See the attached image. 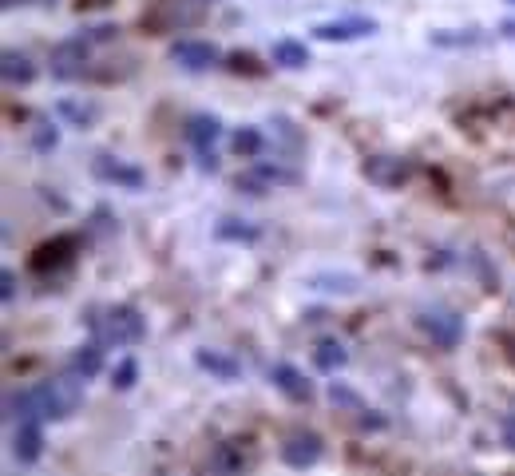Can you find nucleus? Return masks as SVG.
<instances>
[{
    "mask_svg": "<svg viewBox=\"0 0 515 476\" xmlns=\"http://www.w3.org/2000/svg\"><path fill=\"white\" fill-rule=\"evenodd\" d=\"M84 385L88 377L84 373H60V377H48L36 385V405H40V417L44 421H68L80 413L84 405Z\"/></svg>",
    "mask_w": 515,
    "mask_h": 476,
    "instance_id": "1",
    "label": "nucleus"
},
{
    "mask_svg": "<svg viewBox=\"0 0 515 476\" xmlns=\"http://www.w3.org/2000/svg\"><path fill=\"white\" fill-rule=\"evenodd\" d=\"M203 16H206V0H155V8L143 12V28L151 36H163V32L195 28Z\"/></svg>",
    "mask_w": 515,
    "mask_h": 476,
    "instance_id": "2",
    "label": "nucleus"
},
{
    "mask_svg": "<svg viewBox=\"0 0 515 476\" xmlns=\"http://www.w3.org/2000/svg\"><path fill=\"white\" fill-rule=\"evenodd\" d=\"M88 56H92V40H88V32L60 40V44L52 48V60H48V68H52V80H60V84H72V80H80V76L88 72Z\"/></svg>",
    "mask_w": 515,
    "mask_h": 476,
    "instance_id": "3",
    "label": "nucleus"
},
{
    "mask_svg": "<svg viewBox=\"0 0 515 476\" xmlns=\"http://www.w3.org/2000/svg\"><path fill=\"white\" fill-rule=\"evenodd\" d=\"M103 338L115 346H139L147 338V322L135 306H111L103 314Z\"/></svg>",
    "mask_w": 515,
    "mask_h": 476,
    "instance_id": "4",
    "label": "nucleus"
},
{
    "mask_svg": "<svg viewBox=\"0 0 515 476\" xmlns=\"http://www.w3.org/2000/svg\"><path fill=\"white\" fill-rule=\"evenodd\" d=\"M416 326L440 346V350H456L460 346V338H464V318L460 314H452V310H444V306H432V310H420L416 314Z\"/></svg>",
    "mask_w": 515,
    "mask_h": 476,
    "instance_id": "5",
    "label": "nucleus"
},
{
    "mask_svg": "<svg viewBox=\"0 0 515 476\" xmlns=\"http://www.w3.org/2000/svg\"><path fill=\"white\" fill-rule=\"evenodd\" d=\"M92 175L107 187H119V191H143L147 187V171L127 163V159H115V155H100L92 163Z\"/></svg>",
    "mask_w": 515,
    "mask_h": 476,
    "instance_id": "6",
    "label": "nucleus"
},
{
    "mask_svg": "<svg viewBox=\"0 0 515 476\" xmlns=\"http://www.w3.org/2000/svg\"><path fill=\"white\" fill-rule=\"evenodd\" d=\"M365 179H369L373 187H385V191L405 187L412 179V159H405V155H373V159L365 163Z\"/></svg>",
    "mask_w": 515,
    "mask_h": 476,
    "instance_id": "7",
    "label": "nucleus"
},
{
    "mask_svg": "<svg viewBox=\"0 0 515 476\" xmlns=\"http://www.w3.org/2000/svg\"><path fill=\"white\" fill-rule=\"evenodd\" d=\"M282 465H290V469H313L317 461H321V453H325V445H321V437L317 433H309V429H298V433H290L286 441H282Z\"/></svg>",
    "mask_w": 515,
    "mask_h": 476,
    "instance_id": "8",
    "label": "nucleus"
},
{
    "mask_svg": "<svg viewBox=\"0 0 515 476\" xmlns=\"http://www.w3.org/2000/svg\"><path fill=\"white\" fill-rule=\"evenodd\" d=\"M76 246H80V242L72 235H56V238H48V242H40V246L32 250V258H28L32 274H52V270L68 266V262L76 258Z\"/></svg>",
    "mask_w": 515,
    "mask_h": 476,
    "instance_id": "9",
    "label": "nucleus"
},
{
    "mask_svg": "<svg viewBox=\"0 0 515 476\" xmlns=\"http://www.w3.org/2000/svg\"><path fill=\"white\" fill-rule=\"evenodd\" d=\"M171 64H179L183 72H210L218 60H222V52H218V44H210V40H179V44H171Z\"/></svg>",
    "mask_w": 515,
    "mask_h": 476,
    "instance_id": "10",
    "label": "nucleus"
},
{
    "mask_svg": "<svg viewBox=\"0 0 515 476\" xmlns=\"http://www.w3.org/2000/svg\"><path fill=\"white\" fill-rule=\"evenodd\" d=\"M377 32V20L373 16H341V20H325L313 28L317 40L325 44H349V40H361V36H373Z\"/></svg>",
    "mask_w": 515,
    "mask_h": 476,
    "instance_id": "11",
    "label": "nucleus"
},
{
    "mask_svg": "<svg viewBox=\"0 0 515 476\" xmlns=\"http://www.w3.org/2000/svg\"><path fill=\"white\" fill-rule=\"evenodd\" d=\"M40 453H44V429H40L36 417H28V421H20L16 433H12V457H16L20 465H36Z\"/></svg>",
    "mask_w": 515,
    "mask_h": 476,
    "instance_id": "12",
    "label": "nucleus"
},
{
    "mask_svg": "<svg viewBox=\"0 0 515 476\" xmlns=\"http://www.w3.org/2000/svg\"><path fill=\"white\" fill-rule=\"evenodd\" d=\"M246 445L250 441H222L210 453V473H242V469H254V453Z\"/></svg>",
    "mask_w": 515,
    "mask_h": 476,
    "instance_id": "13",
    "label": "nucleus"
},
{
    "mask_svg": "<svg viewBox=\"0 0 515 476\" xmlns=\"http://www.w3.org/2000/svg\"><path fill=\"white\" fill-rule=\"evenodd\" d=\"M270 381H274V389H282L290 401H313V385L306 381V373L302 369H294L290 361H278L274 369H270Z\"/></svg>",
    "mask_w": 515,
    "mask_h": 476,
    "instance_id": "14",
    "label": "nucleus"
},
{
    "mask_svg": "<svg viewBox=\"0 0 515 476\" xmlns=\"http://www.w3.org/2000/svg\"><path fill=\"white\" fill-rule=\"evenodd\" d=\"M0 76H4L8 88H28V84L36 80V64H32L24 52L4 48V52H0Z\"/></svg>",
    "mask_w": 515,
    "mask_h": 476,
    "instance_id": "15",
    "label": "nucleus"
},
{
    "mask_svg": "<svg viewBox=\"0 0 515 476\" xmlns=\"http://www.w3.org/2000/svg\"><path fill=\"white\" fill-rule=\"evenodd\" d=\"M195 365L206 369L210 377H218V381H238L242 377V365L222 350H195Z\"/></svg>",
    "mask_w": 515,
    "mask_h": 476,
    "instance_id": "16",
    "label": "nucleus"
},
{
    "mask_svg": "<svg viewBox=\"0 0 515 476\" xmlns=\"http://www.w3.org/2000/svg\"><path fill=\"white\" fill-rule=\"evenodd\" d=\"M187 139L195 143V151H214V143H218V135H222V123H218V116H191L187 119Z\"/></svg>",
    "mask_w": 515,
    "mask_h": 476,
    "instance_id": "17",
    "label": "nucleus"
},
{
    "mask_svg": "<svg viewBox=\"0 0 515 476\" xmlns=\"http://www.w3.org/2000/svg\"><path fill=\"white\" fill-rule=\"evenodd\" d=\"M270 60L278 64V68H286V72H302L309 64V48L302 44V40H278L274 48H270Z\"/></svg>",
    "mask_w": 515,
    "mask_h": 476,
    "instance_id": "18",
    "label": "nucleus"
},
{
    "mask_svg": "<svg viewBox=\"0 0 515 476\" xmlns=\"http://www.w3.org/2000/svg\"><path fill=\"white\" fill-rule=\"evenodd\" d=\"M4 417H8V421H28V417H40L36 389H12V393L4 397Z\"/></svg>",
    "mask_w": 515,
    "mask_h": 476,
    "instance_id": "19",
    "label": "nucleus"
},
{
    "mask_svg": "<svg viewBox=\"0 0 515 476\" xmlns=\"http://www.w3.org/2000/svg\"><path fill=\"white\" fill-rule=\"evenodd\" d=\"M345 361H349V350H345L337 338L317 342V350H313V365H317L321 373H337V369H345Z\"/></svg>",
    "mask_w": 515,
    "mask_h": 476,
    "instance_id": "20",
    "label": "nucleus"
},
{
    "mask_svg": "<svg viewBox=\"0 0 515 476\" xmlns=\"http://www.w3.org/2000/svg\"><path fill=\"white\" fill-rule=\"evenodd\" d=\"M357 278L353 274H313L309 278V290H321V294H357Z\"/></svg>",
    "mask_w": 515,
    "mask_h": 476,
    "instance_id": "21",
    "label": "nucleus"
},
{
    "mask_svg": "<svg viewBox=\"0 0 515 476\" xmlns=\"http://www.w3.org/2000/svg\"><path fill=\"white\" fill-rule=\"evenodd\" d=\"M258 227L254 223H242V219H222L218 227H214V238L218 242H258Z\"/></svg>",
    "mask_w": 515,
    "mask_h": 476,
    "instance_id": "22",
    "label": "nucleus"
},
{
    "mask_svg": "<svg viewBox=\"0 0 515 476\" xmlns=\"http://www.w3.org/2000/svg\"><path fill=\"white\" fill-rule=\"evenodd\" d=\"M72 369H76V373H84V377L92 381V377H96V373H100V369H103V350H100V346H96V342H88V346H80V350L72 354Z\"/></svg>",
    "mask_w": 515,
    "mask_h": 476,
    "instance_id": "23",
    "label": "nucleus"
},
{
    "mask_svg": "<svg viewBox=\"0 0 515 476\" xmlns=\"http://www.w3.org/2000/svg\"><path fill=\"white\" fill-rule=\"evenodd\" d=\"M428 40L436 48H472V44H484V32L480 28H468V32H432Z\"/></svg>",
    "mask_w": 515,
    "mask_h": 476,
    "instance_id": "24",
    "label": "nucleus"
},
{
    "mask_svg": "<svg viewBox=\"0 0 515 476\" xmlns=\"http://www.w3.org/2000/svg\"><path fill=\"white\" fill-rule=\"evenodd\" d=\"M56 112L64 119H72L76 127H92V123L100 119V108H96V104H80V100H60Z\"/></svg>",
    "mask_w": 515,
    "mask_h": 476,
    "instance_id": "25",
    "label": "nucleus"
},
{
    "mask_svg": "<svg viewBox=\"0 0 515 476\" xmlns=\"http://www.w3.org/2000/svg\"><path fill=\"white\" fill-rule=\"evenodd\" d=\"M139 381V361L135 357H123L115 369H111V389H119V393H127L131 385Z\"/></svg>",
    "mask_w": 515,
    "mask_h": 476,
    "instance_id": "26",
    "label": "nucleus"
},
{
    "mask_svg": "<svg viewBox=\"0 0 515 476\" xmlns=\"http://www.w3.org/2000/svg\"><path fill=\"white\" fill-rule=\"evenodd\" d=\"M234 151L238 155H258L262 151V131L258 127H238L234 131Z\"/></svg>",
    "mask_w": 515,
    "mask_h": 476,
    "instance_id": "27",
    "label": "nucleus"
},
{
    "mask_svg": "<svg viewBox=\"0 0 515 476\" xmlns=\"http://www.w3.org/2000/svg\"><path fill=\"white\" fill-rule=\"evenodd\" d=\"M329 401H333V405H345V409H353V413H373V409H365V401H361L353 389H345L341 381L329 385Z\"/></svg>",
    "mask_w": 515,
    "mask_h": 476,
    "instance_id": "28",
    "label": "nucleus"
},
{
    "mask_svg": "<svg viewBox=\"0 0 515 476\" xmlns=\"http://www.w3.org/2000/svg\"><path fill=\"white\" fill-rule=\"evenodd\" d=\"M56 139H60V131H56L52 123H36V135H32L36 151H52V147H56Z\"/></svg>",
    "mask_w": 515,
    "mask_h": 476,
    "instance_id": "29",
    "label": "nucleus"
},
{
    "mask_svg": "<svg viewBox=\"0 0 515 476\" xmlns=\"http://www.w3.org/2000/svg\"><path fill=\"white\" fill-rule=\"evenodd\" d=\"M230 72H246V76H262V68H254V56H250V52H234V56H230Z\"/></svg>",
    "mask_w": 515,
    "mask_h": 476,
    "instance_id": "30",
    "label": "nucleus"
},
{
    "mask_svg": "<svg viewBox=\"0 0 515 476\" xmlns=\"http://www.w3.org/2000/svg\"><path fill=\"white\" fill-rule=\"evenodd\" d=\"M115 36H119V28H115V24H100V28H88V40H92V44H111Z\"/></svg>",
    "mask_w": 515,
    "mask_h": 476,
    "instance_id": "31",
    "label": "nucleus"
},
{
    "mask_svg": "<svg viewBox=\"0 0 515 476\" xmlns=\"http://www.w3.org/2000/svg\"><path fill=\"white\" fill-rule=\"evenodd\" d=\"M0 298H4V302L16 298V274H12V270H0Z\"/></svg>",
    "mask_w": 515,
    "mask_h": 476,
    "instance_id": "32",
    "label": "nucleus"
},
{
    "mask_svg": "<svg viewBox=\"0 0 515 476\" xmlns=\"http://www.w3.org/2000/svg\"><path fill=\"white\" fill-rule=\"evenodd\" d=\"M500 437H504V445L515 453V413H508V417L500 421Z\"/></svg>",
    "mask_w": 515,
    "mask_h": 476,
    "instance_id": "33",
    "label": "nucleus"
},
{
    "mask_svg": "<svg viewBox=\"0 0 515 476\" xmlns=\"http://www.w3.org/2000/svg\"><path fill=\"white\" fill-rule=\"evenodd\" d=\"M80 4V12H92V8H107L111 0H76Z\"/></svg>",
    "mask_w": 515,
    "mask_h": 476,
    "instance_id": "34",
    "label": "nucleus"
},
{
    "mask_svg": "<svg viewBox=\"0 0 515 476\" xmlns=\"http://www.w3.org/2000/svg\"><path fill=\"white\" fill-rule=\"evenodd\" d=\"M504 36H515V24H504Z\"/></svg>",
    "mask_w": 515,
    "mask_h": 476,
    "instance_id": "35",
    "label": "nucleus"
},
{
    "mask_svg": "<svg viewBox=\"0 0 515 476\" xmlns=\"http://www.w3.org/2000/svg\"><path fill=\"white\" fill-rule=\"evenodd\" d=\"M16 4H24V0H4V8H16Z\"/></svg>",
    "mask_w": 515,
    "mask_h": 476,
    "instance_id": "36",
    "label": "nucleus"
},
{
    "mask_svg": "<svg viewBox=\"0 0 515 476\" xmlns=\"http://www.w3.org/2000/svg\"><path fill=\"white\" fill-rule=\"evenodd\" d=\"M36 4H56V0H36Z\"/></svg>",
    "mask_w": 515,
    "mask_h": 476,
    "instance_id": "37",
    "label": "nucleus"
},
{
    "mask_svg": "<svg viewBox=\"0 0 515 476\" xmlns=\"http://www.w3.org/2000/svg\"><path fill=\"white\" fill-rule=\"evenodd\" d=\"M508 4H515V0H508Z\"/></svg>",
    "mask_w": 515,
    "mask_h": 476,
    "instance_id": "38",
    "label": "nucleus"
},
{
    "mask_svg": "<svg viewBox=\"0 0 515 476\" xmlns=\"http://www.w3.org/2000/svg\"><path fill=\"white\" fill-rule=\"evenodd\" d=\"M206 4H210V0H206Z\"/></svg>",
    "mask_w": 515,
    "mask_h": 476,
    "instance_id": "39",
    "label": "nucleus"
}]
</instances>
